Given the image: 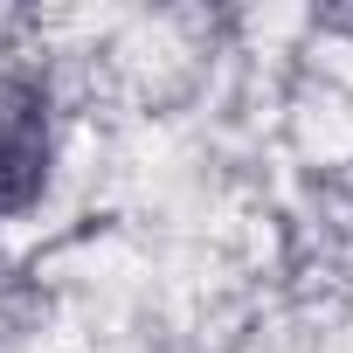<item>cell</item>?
<instances>
[{
    "mask_svg": "<svg viewBox=\"0 0 353 353\" xmlns=\"http://www.w3.org/2000/svg\"><path fill=\"white\" fill-rule=\"evenodd\" d=\"M49 173V97L21 77L0 83V215H21Z\"/></svg>",
    "mask_w": 353,
    "mask_h": 353,
    "instance_id": "obj_1",
    "label": "cell"
}]
</instances>
